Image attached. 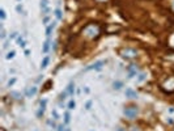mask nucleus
Returning <instances> with one entry per match:
<instances>
[{"label":"nucleus","instance_id":"3","mask_svg":"<svg viewBox=\"0 0 174 131\" xmlns=\"http://www.w3.org/2000/svg\"><path fill=\"white\" fill-rule=\"evenodd\" d=\"M123 54L124 55H122L123 58H134V56H136V51H135L134 49H124Z\"/></svg>","mask_w":174,"mask_h":131},{"label":"nucleus","instance_id":"8","mask_svg":"<svg viewBox=\"0 0 174 131\" xmlns=\"http://www.w3.org/2000/svg\"><path fill=\"white\" fill-rule=\"evenodd\" d=\"M35 93H37V86H33V88H30L29 91L26 92V96L28 97H32V96H34Z\"/></svg>","mask_w":174,"mask_h":131},{"label":"nucleus","instance_id":"2","mask_svg":"<svg viewBox=\"0 0 174 131\" xmlns=\"http://www.w3.org/2000/svg\"><path fill=\"white\" fill-rule=\"evenodd\" d=\"M106 63V60H98V62H96V63H93V64H90V66H88L87 68H85V72H88V71H90V70H101L102 68V66Z\"/></svg>","mask_w":174,"mask_h":131},{"label":"nucleus","instance_id":"27","mask_svg":"<svg viewBox=\"0 0 174 131\" xmlns=\"http://www.w3.org/2000/svg\"><path fill=\"white\" fill-rule=\"evenodd\" d=\"M64 131H71V130H69V128H67V127H66V130H64Z\"/></svg>","mask_w":174,"mask_h":131},{"label":"nucleus","instance_id":"23","mask_svg":"<svg viewBox=\"0 0 174 131\" xmlns=\"http://www.w3.org/2000/svg\"><path fill=\"white\" fill-rule=\"evenodd\" d=\"M15 81H16V79H12V80H9L8 85H9V86H11V85H13V84H15Z\"/></svg>","mask_w":174,"mask_h":131},{"label":"nucleus","instance_id":"22","mask_svg":"<svg viewBox=\"0 0 174 131\" xmlns=\"http://www.w3.org/2000/svg\"><path fill=\"white\" fill-rule=\"evenodd\" d=\"M64 130H66V127H64L63 125H60V126L58 127V131H64Z\"/></svg>","mask_w":174,"mask_h":131},{"label":"nucleus","instance_id":"26","mask_svg":"<svg viewBox=\"0 0 174 131\" xmlns=\"http://www.w3.org/2000/svg\"><path fill=\"white\" fill-rule=\"evenodd\" d=\"M90 105H92V102H88V104H87V109H89V107H90Z\"/></svg>","mask_w":174,"mask_h":131},{"label":"nucleus","instance_id":"6","mask_svg":"<svg viewBox=\"0 0 174 131\" xmlns=\"http://www.w3.org/2000/svg\"><path fill=\"white\" fill-rule=\"evenodd\" d=\"M54 28H55V22H51L50 25L47 26V29H46V36H47V38H50V36H51V31L54 30Z\"/></svg>","mask_w":174,"mask_h":131},{"label":"nucleus","instance_id":"25","mask_svg":"<svg viewBox=\"0 0 174 131\" xmlns=\"http://www.w3.org/2000/svg\"><path fill=\"white\" fill-rule=\"evenodd\" d=\"M53 114H54V117H55V119H58V113H56L55 110H54V111H53Z\"/></svg>","mask_w":174,"mask_h":131},{"label":"nucleus","instance_id":"20","mask_svg":"<svg viewBox=\"0 0 174 131\" xmlns=\"http://www.w3.org/2000/svg\"><path fill=\"white\" fill-rule=\"evenodd\" d=\"M0 16H1V18H3V20L6 18V12H4V9L0 10Z\"/></svg>","mask_w":174,"mask_h":131},{"label":"nucleus","instance_id":"4","mask_svg":"<svg viewBox=\"0 0 174 131\" xmlns=\"http://www.w3.org/2000/svg\"><path fill=\"white\" fill-rule=\"evenodd\" d=\"M127 71H128V77L131 79V77H134L135 75H136V72H137V67L135 64H132V66H130L128 68H127Z\"/></svg>","mask_w":174,"mask_h":131},{"label":"nucleus","instance_id":"11","mask_svg":"<svg viewBox=\"0 0 174 131\" xmlns=\"http://www.w3.org/2000/svg\"><path fill=\"white\" fill-rule=\"evenodd\" d=\"M122 85H123V83H122V81H114V84H113L114 89H121Z\"/></svg>","mask_w":174,"mask_h":131},{"label":"nucleus","instance_id":"9","mask_svg":"<svg viewBox=\"0 0 174 131\" xmlns=\"http://www.w3.org/2000/svg\"><path fill=\"white\" fill-rule=\"evenodd\" d=\"M49 62H50V58L49 56H46L45 59H43V62H42V64H41V70H45L46 67H47V64H49Z\"/></svg>","mask_w":174,"mask_h":131},{"label":"nucleus","instance_id":"12","mask_svg":"<svg viewBox=\"0 0 174 131\" xmlns=\"http://www.w3.org/2000/svg\"><path fill=\"white\" fill-rule=\"evenodd\" d=\"M47 4H49L47 0H41V8H42V10L47 8Z\"/></svg>","mask_w":174,"mask_h":131},{"label":"nucleus","instance_id":"17","mask_svg":"<svg viewBox=\"0 0 174 131\" xmlns=\"http://www.w3.org/2000/svg\"><path fill=\"white\" fill-rule=\"evenodd\" d=\"M75 106H76V104H75V101H69V104H68V109H73Z\"/></svg>","mask_w":174,"mask_h":131},{"label":"nucleus","instance_id":"24","mask_svg":"<svg viewBox=\"0 0 174 131\" xmlns=\"http://www.w3.org/2000/svg\"><path fill=\"white\" fill-rule=\"evenodd\" d=\"M17 12H20V13L22 12V7H21V5H17Z\"/></svg>","mask_w":174,"mask_h":131},{"label":"nucleus","instance_id":"21","mask_svg":"<svg viewBox=\"0 0 174 131\" xmlns=\"http://www.w3.org/2000/svg\"><path fill=\"white\" fill-rule=\"evenodd\" d=\"M66 96H67V92H63V93L60 94V100H64L66 98Z\"/></svg>","mask_w":174,"mask_h":131},{"label":"nucleus","instance_id":"5","mask_svg":"<svg viewBox=\"0 0 174 131\" xmlns=\"http://www.w3.org/2000/svg\"><path fill=\"white\" fill-rule=\"evenodd\" d=\"M126 96L128 98H137V93L132 89H126Z\"/></svg>","mask_w":174,"mask_h":131},{"label":"nucleus","instance_id":"1","mask_svg":"<svg viewBox=\"0 0 174 131\" xmlns=\"http://www.w3.org/2000/svg\"><path fill=\"white\" fill-rule=\"evenodd\" d=\"M136 114H137L136 106H128L124 109V115H126L127 118H130V119H134V118L136 117Z\"/></svg>","mask_w":174,"mask_h":131},{"label":"nucleus","instance_id":"10","mask_svg":"<svg viewBox=\"0 0 174 131\" xmlns=\"http://www.w3.org/2000/svg\"><path fill=\"white\" fill-rule=\"evenodd\" d=\"M67 92H68V93H69V96H73V92H75V85H73V84H69V85H68V89H67Z\"/></svg>","mask_w":174,"mask_h":131},{"label":"nucleus","instance_id":"19","mask_svg":"<svg viewBox=\"0 0 174 131\" xmlns=\"http://www.w3.org/2000/svg\"><path fill=\"white\" fill-rule=\"evenodd\" d=\"M145 79V73H140L139 75V79H137V81H143Z\"/></svg>","mask_w":174,"mask_h":131},{"label":"nucleus","instance_id":"13","mask_svg":"<svg viewBox=\"0 0 174 131\" xmlns=\"http://www.w3.org/2000/svg\"><path fill=\"white\" fill-rule=\"evenodd\" d=\"M49 45H50V39H47V41L45 42V45H43V52L49 51Z\"/></svg>","mask_w":174,"mask_h":131},{"label":"nucleus","instance_id":"7","mask_svg":"<svg viewBox=\"0 0 174 131\" xmlns=\"http://www.w3.org/2000/svg\"><path fill=\"white\" fill-rule=\"evenodd\" d=\"M45 107H46V100H43V101H41V109L38 111V117H41L45 113Z\"/></svg>","mask_w":174,"mask_h":131},{"label":"nucleus","instance_id":"14","mask_svg":"<svg viewBox=\"0 0 174 131\" xmlns=\"http://www.w3.org/2000/svg\"><path fill=\"white\" fill-rule=\"evenodd\" d=\"M64 117H66V118H64V122H66V123H69V121H71V115H69L68 111L66 113V115H64Z\"/></svg>","mask_w":174,"mask_h":131},{"label":"nucleus","instance_id":"18","mask_svg":"<svg viewBox=\"0 0 174 131\" xmlns=\"http://www.w3.org/2000/svg\"><path fill=\"white\" fill-rule=\"evenodd\" d=\"M13 56H15V51H11V52H8V55H7V59H12Z\"/></svg>","mask_w":174,"mask_h":131},{"label":"nucleus","instance_id":"16","mask_svg":"<svg viewBox=\"0 0 174 131\" xmlns=\"http://www.w3.org/2000/svg\"><path fill=\"white\" fill-rule=\"evenodd\" d=\"M55 16H56V18H59V20H60V18H62V12H60V9H56V10H55Z\"/></svg>","mask_w":174,"mask_h":131},{"label":"nucleus","instance_id":"15","mask_svg":"<svg viewBox=\"0 0 174 131\" xmlns=\"http://www.w3.org/2000/svg\"><path fill=\"white\" fill-rule=\"evenodd\" d=\"M17 41H19V46L25 47V42L22 41V38H21V37H19V38H17Z\"/></svg>","mask_w":174,"mask_h":131}]
</instances>
